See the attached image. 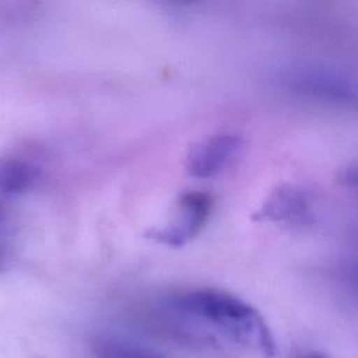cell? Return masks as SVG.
<instances>
[{
	"label": "cell",
	"mask_w": 358,
	"mask_h": 358,
	"mask_svg": "<svg viewBox=\"0 0 358 358\" xmlns=\"http://www.w3.org/2000/svg\"><path fill=\"white\" fill-rule=\"evenodd\" d=\"M169 308L196 319L231 341L263 357H271L275 343L260 313L243 299L214 288L180 291L168 299Z\"/></svg>",
	"instance_id": "1"
},
{
	"label": "cell",
	"mask_w": 358,
	"mask_h": 358,
	"mask_svg": "<svg viewBox=\"0 0 358 358\" xmlns=\"http://www.w3.org/2000/svg\"><path fill=\"white\" fill-rule=\"evenodd\" d=\"M213 200L207 193L189 192L182 194L168 218V221L158 227L147 231V238L155 243L180 248L193 241L206 225Z\"/></svg>",
	"instance_id": "2"
},
{
	"label": "cell",
	"mask_w": 358,
	"mask_h": 358,
	"mask_svg": "<svg viewBox=\"0 0 358 358\" xmlns=\"http://www.w3.org/2000/svg\"><path fill=\"white\" fill-rule=\"evenodd\" d=\"M242 148V138L229 131L210 134L193 143L185 157V168L194 178H211L225 169Z\"/></svg>",
	"instance_id": "3"
},
{
	"label": "cell",
	"mask_w": 358,
	"mask_h": 358,
	"mask_svg": "<svg viewBox=\"0 0 358 358\" xmlns=\"http://www.w3.org/2000/svg\"><path fill=\"white\" fill-rule=\"evenodd\" d=\"M253 218L292 225L303 224L309 218L306 196L294 185H281L267 196L260 208L253 214Z\"/></svg>",
	"instance_id": "4"
},
{
	"label": "cell",
	"mask_w": 358,
	"mask_h": 358,
	"mask_svg": "<svg viewBox=\"0 0 358 358\" xmlns=\"http://www.w3.org/2000/svg\"><path fill=\"white\" fill-rule=\"evenodd\" d=\"M36 179V168L14 158H0V190L4 193H20L28 189Z\"/></svg>",
	"instance_id": "5"
},
{
	"label": "cell",
	"mask_w": 358,
	"mask_h": 358,
	"mask_svg": "<svg viewBox=\"0 0 358 358\" xmlns=\"http://www.w3.org/2000/svg\"><path fill=\"white\" fill-rule=\"evenodd\" d=\"M299 88L317 98L341 101L348 98V88L338 78L326 74H309L301 80Z\"/></svg>",
	"instance_id": "6"
},
{
	"label": "cell",
	"mask_w": 358,
	"mask_h": 358,
	"mask_svg": "<svg viewBox=\"0 0 358 358\" xmlns=\"http://www.w3.org/2000/svg\"><path fill=\"white\" fill-rule=\"evenodd\" d=\"M96 354L98 358H162L154 352H147L144 350L115 343L101 344L96 350Z\"/></svg>",
	"instance_id": "7"
},
{
	"label": "cell",
	"mask_w": 358,
	"mask_h": 358,
	"mask_svg": "<svg viewBox=\"0 0 358 358\" xmlns=\"http://www.w3.org/2000/svg\"><path fill=\"white\" fill-rule=\"evenodd\" d=\"M299 358H330V357H327V355L323 354V352H308V354H303V355L299 357Z\"/></svg>",
	"instance_id": "8"
},
{
	"label": "cell",
	"mask_w": 358,
	"mask_h": 358,
	"mask_svg": "<svg viewBox=\"0 0 358 358\" xmlns=\"http://www.w3.org/2000/svg\"><path fill=\"white\" fill-rule=\"evenodd\" d=\"M6 250H4V248H3V245L0 243V270H3L4 268V266H6Z\"/></svg>",
	"instance_id": "9"
}]
</instances>
